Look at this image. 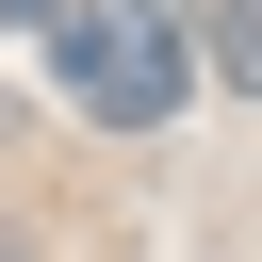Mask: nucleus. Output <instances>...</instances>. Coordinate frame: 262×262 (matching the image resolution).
<instances>
[{"label":"nucleus","instance_id":"nucleus-1","mask_svg":"<svg viewBox=\"0 0 262 262\" xmlns=\"http://www.w3.org/2000/svg\"><path fill=\"white\" fill-rule=\"evenodd\" d=\"M49 66H66V98H82L98 131H164V115L213 82V66H196V0H66Z\"/></svg>","mask_w":262,"mask_h":262},{"label":"nucleus","instance_id":"nucleus-2","mask_svg":"<svg viewBox=\"0 0 262 262\" xmlns=\"http://www.w3.org/2000/svg\"><path fill=\"white\" fill-rule=\"evenodd\" d=\"M196 66L229 98H262V0H196Z\"/></svg>","mask_w":262,"mask_h":262},{"label":"nucleus","instance_id":"nucleus-3","mask_svg":"<svg viewBox=\"0 0 262 262\" xmlns=\"http://www.w3.org/2000/svg\"><path fill=\"white\" fill-rule=\"evenodd\" d=\"M0 33H33V49H49V33H66V0H0Z\"/></svg>","mask_w":262,"mask_h":262},{"label":"nucleus","instance_id":"nucleus-4","mask_svg":"<svg viewBox=\"0 0 262 262\" xmlns=\"http://www.w3.org/2000/svg\"><path fill=\"white\" fill-rule=\"evenodd\" d=\"M0 262H16V246H0Z\"/></svg>","mask_w":262,"mask_h":262}]
</instances>
